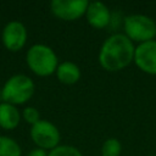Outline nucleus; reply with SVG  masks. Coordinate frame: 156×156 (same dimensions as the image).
<instances>
[{"label": "nucleus", "instance_id": "2", "mask_svg": "<svg viewBox=\"0 0 156 156\" xmlns=\"http://www.w3.org/2000/svg\"><path fill=\"white\" fill-rule=\"evenodd\" d=\"M27 65L32 72L40 77H48L56 72L58 58L55 51L45 44L32 45L26 55Z\"/></svg>", "mask_w": 156, "mask_h": 156}, {"label": "nucleus", "instance_id": "7", "mask_svg": "<svg viewBox=\"0 0 156 156\" xmlns=\"http://www.w3.org/2000/svg\"><path fill=\"white\" fill-rule=\"evenodd\" d=\"M135 66L144 73L156 74V40L138 44L134 51Z\"/></svg>", "mask_w": 156, "mask_h": 156}, {"label": "nucleus", "instance_id": "12", "mask_svg": "<svg viewBox=\"0 0 156 156\" xmlns=\"http://www.w3.org/2000/svg\"><path fill=\"white\" fill-rule=\"evenodd\" d=\"M20 145L11 138L0 135V156H21Z\"/></svg>", "mask_w": 156, "mask_h": 156}, {"label": "nucleus", "instance_id": "16", "mask_svg": "<svg viewBox=\"0 0 156 156\" xmlns=\"http://www.w3.org/2000/svg\"><path fill=\"white\" fill-rule=\"evenodd\" d=\"M48 154H49V152H46V150L40 149V147H37V149L30 150V151L27 154V156H48Z\"/></svg>", "mask_w": 156, "mask_h": 156}, {"label": "nucleus", "instance_id": "17", "mask_svg": "<svg viewBox=\"0 0 156 156\" xmlns=\"http://www.w3.org/2000/svg\"><path fill=\"white\" fill-rule=\"evenodd\" d=\"M149 156H155V155H149Z\"/></svg>", "mask_w": 156, "mask_h": 156}, {"label": "nucleus", "instance_id": "4", "mask_svg": "<svg viewBox=\"0 0 156 156\" xmlns=\"http://www.w3.org/2000/svg\"><path fill=\"white\" fill-rule=\"evenodd\" d=\"M34 82L24 74H15L9 78L1 90L4 102L21 105L27 102L34 94Z\"/></svg>", "mask_w": 156, "mask_h": 156}, {"label": "nucleus", "instance_id": "5", "mask_svg": "<svg viewBox=\"0 0 156 156\" xmlns=\"http://www.w3.org/2000/svg\"><path fill=\"white\" fill-rule=\"evenodd\" d=\"M30 138L34 144L44 150H52L57 145H60V130L58 128L45 119H40L35 124L30 127Z\"/></svg>", "mask_w": 156, "mask_h": 156}, {"label": "nucleus", "instance_id": "13", "mask_svg": "<svg viewBox=\"0 0 156 156\" xmlns=\"http://www.w3.org/2000/svg\"><path fill=\"white\" fill-rule=\"evenodd\" d=\"M122 144L116 138L106 139L101 145V156H121Z\"/></svg>", "mask_w": 156, "mask_h": 156}, {"label": "nucleus", "instance_id": "15", "mask_svg": "<svg viewBox=\"0 0 156 156\" xmlns=\"http://www.w3.org/2000/svg\"><path fill=\"white\" fill-rule=\"evenodd\" d=\"M22 116H23L24 121L28 122L32 126L40 121V113H39V111L35 107H32V106L26 107L23 110V112H22Z\"/></svg>", "mask_w": 156, "mask_h": 156}, {"label": "nucleus", "instance_id": "1", "mask_svg": "<svg viewBox=\"0 0 156 156\" xmlns=\"http://www.w3.org/2000/svg\"><path fill=\"white\" fill-rule=\"evenodd\" d=\"M134 43L124 33H115L107 37L98 55L100 66L108 72L124 69L134 60Z\"/></svg>", "mask_w": 156, "mask_h": 156}, {"label": "nucleus", "instance_id": "8", "mask_svg": "<svg viewBox=\"0 0 156 156\" xmlns=\"http://www.w3.org/2000/svg\"><path fill=\"white\" fill-rule=\"evenodd\" d=\"M27 41V29L18 21L9 22L2 30V43L10 51L21 50Z\"/></svg>", "mask_w": 156, "mask_h": 156}, {"label": "nucleus", "instance_id": "14", "mask_svg": "<svg viewBox=\"0 0 156 156\" xmlns=\"http://www.w3.org/2000/svg\"><path fill=\"white\" fill-rule=\"evenodd\" d=\"M48 156H83L82 152L73 145H57L49 151Z\"/></svg>", "mask_w": 156, "mask_h": 156}, {"label": "nucleus", "instance_id": "9", "mask_svg": "<svg viewBox=\"0 0 156 156\" xmlns=\"http://www.w3.org/2000/svg\"><path fill=\"white\" fill-rule=\"evenodd\" d=\"M85 18L88 23L96 29H102L105 28L110 20H111V12L107 5H105L101 1H91L88 5L87 12H85Z\"/></svg>", "mask_w": 156, "mask_h": 156}, {"label": "nucleus", "instance_id": "10", "mask_svg": "<svg viewBox=\"0 0 156 156\" xmlns=\"http://www.w3.org/2000/svg\"><path fill=\"white\" fill-rule=\"evenodd\" d=\"M55 73L57 79L67 85L76 84L80 78V68L77 63L72 61H63L58 63Z\"/></svg>", "mask_w": 156, "mask_h": 156}, {"label": "nucleus", "instance_id": "11", "mask_svg": "<svg viewBox=\"0 0 156 156\" xmlns=\"http://www.w3.org/2000/svg\"><path fill=\"white\" fill-rule=\"evenodd\" d=\"M21 116L15 105L9 102L0 104V127L4 129H15L20 123Z\"/></svg>", "mask_w": 156, "mask_h": 156}, {"label": "nucleus", "instance_id": "3", "mask_svg": "<svg viewBox=\"0 0 156 156\" xmlns=\"http://www.w3.org/2000/svg\"><path fill=\"white\" fill-rule=\"evenodd\" d=\"M124 34L133 43H146L150 40H155L156 37V22L141 13L129 15L123 21Z\"/></svg>", "mask_w": 156, "mask_h": 156}, {"label": "nucleus", "instance_id": "6", "mask_svg": "<svg viewBox=\"0 0 156 156\" xmlns=\"http://www.w3.org/2000/svg\"><path fill=\"white\" fill-rule=\"evenodd\" d=\"M89 1L87 0H52L50 10L55 17L62 21H77L85 16Z\"/></svg>", "mask_w": 156, "mask_h": 156}]
</instances>
